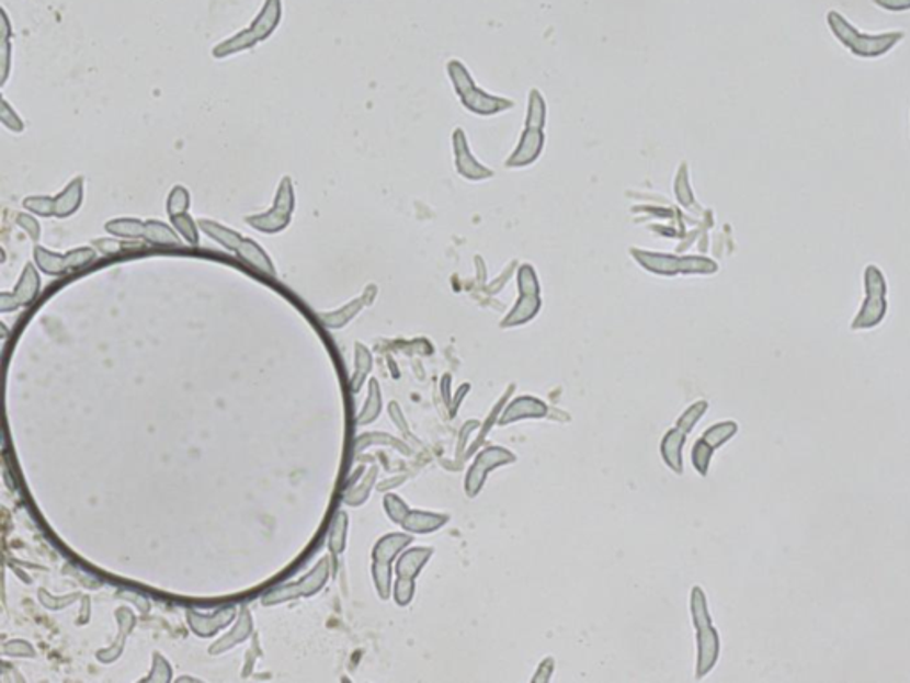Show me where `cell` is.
<instances>
[{
	"label": "cell",
	"mask_w": 910,
	"mask_h": 683,
	"mask_svg": "<svg viewBox=\"0 0 910 683\" xmlns=\"http://www.w3.org/2000/svg\"><path fill=\"white\" fill-rule=\"evenodd\" d=\"M827 25L831 29L832 36L858 59H877V57L886 56L897 47L898 43L906 39L903 31H889L883 34L861 33L840 11L834 10L827 13Z\"/></svg>",
	"instance_id": "obj_1"
},
{
	"label": "cell",
	"mask_w": 910,
	"mask_h": 683,
	"mask_svg": "<svg viewBox=\"0 0 910 683\" xmlns=\"http://www.w3.org/2000/svg\"><path fill=\"white\" fill-rule=\"evenodd\" d=\"M864 299L854 321L850 322L852 331L875 330L886 321L889 303H887V280L883 269L869 264L864 269Z\"/></svg>",
	"instance_id": "obj_2"
},
{
	"label": "cell",
	"mask_w": 910,
	"mask_h": 683,
	"mask_svg": "<svg viewBox=\"0 0 910 683\" xmlns=\"http://www.w3.org/2000/svg\"><path fill=\"white\" fill-rule=\"evenodd\" d=\"M82 198H84V179L79 177L54 198H48V196L25 198L24 207L29 213L39 214L43 217H68L77 213V208L82 205Z\"/></svg>",
	"instance_id": "obj_3"
},
{
	"label": "cell",
	"mask_w": 910,
	"mask_h": 683,
	"mask_svg": "<svg viewBox=\"0 0 910 683\" xmlns=\"http://www.w3.org/2000/svg\"><path fill=\"white\" fill-rule=\"evenodd\" d=\"M292 210H294V187H292L291 179H283L273 210L260 214V216L248 217L246 221L257 230L265 231V234H276L291 223Z\"/></svg>",
	"instance_id": "obj_4"
},
{
	"label": "cell",
	"mask_w": 910,
	"mask_h": 683,
	"mask_svg": "<svg viewBox=\"0 0 910 683\" xmlns=\"http://www.w3.org/2000/svg\"><path fill=\"white\" fill-rule=\"evenodd\" d=\"M514 459H516L514 454L509 453L505 448H486V451L477 457V462L474 463V467L469 468L468 477H466L465 488L468 497H475L479 493L489 471L493 470V468L500 467V465H508V463H512Z\"/></svg>",
	"instance_id": "obj_5"
},
{
	"label": "cell",
	"mask_w": 910,
	"mask_h": 683,
	"mask_svg": "<svg viewBox=\"0 0 910 683\" xmlns=\"http://www.w3.org/2000/svg\"><path fill=\"white\" fill-rule=\"evenodd\" d=\"M695 631H697V671H695V676L701 680L706 674L712 673V670L717 665L718 656H720V637H718L714 623L697 627Z\"/></svg>",
	"instance_id": "obj_6"
},
{
	"label": "cell",
	"mask_w": 910,
	"mask_h": 683,
	"mask_svg": "<svg viewBox=\"0 0 910 683\" xmlns=\"http://www.w3.org/2000/svg\"><path fill=\"white\" fill-rule=\"evenodd\" d=\"M34 257L38 262L39 267L48 274L66 273L70 267H79V265L88 264L94 259V251L88 248H80V250L70 251L68 255H54L50 251L36 248Z\"/></svg>",
	"instance_id": "obj_7"
},
{
	"label": "cell",
	"mask_w": 910,
	"mask_h": 683,
	"mask_svg": "<svg viewBox=\"0 0 910 683\" xmlns=\"http://www.w3.org/2000/svg\"><path fill=\"white\" fill-rule=\"evenodd\" d=\"M546 413H548V408L539 399H534V397H517L516 401L512 402L508 410L503 411L502 417L498 420V424H511V422H516V420L543 417Z\"/></svg>",
	"instance_id": "obj_8"
},
{
	"label": "cell",
	"mask_w": 910,
	"mask_h": 683,
	"mask_svg": "<svg viewBox=\"0 0 910 683\" xmlns=\"http://www.w3.org/2000/svg\"><path fill=\"white\" fill-rule=\"evenodd\" d=\"M685 433H681L680 429H672L669 433L666 434V439L662 440V457L663 462L669 465L671 470L676 471V474H681L683 471V456H681V451H683V445H685Z\"/></svg>",
	"instance_id": "obj_9"
},
{
	"label": "cell",
	"mask_w": 910,
	"mask_h": 683,
	"mask_svg": "<svg viewBox=\"0 0 910 683\" xmlns=\"http://www.w3.org/2000/svg\"><path fill=\"white\" fill-rule=\"evenodd\" d=\"M446 522H448V516H445V514L420 513V511H417V513H409L403 519V527L413 531V533H431V531L443 527Z\"/></svg>",
	"instance_id": "obj_10"
},
{
	"label": "cell",
	"mask_w": 910,
	"mask_h": 683,
	"mask_svg": "<svg viewBox=\"0 0 910 683\" xmlns=\"http://www.w3.org/2000/svg\"><path fill=\"white\" fill-rule=\"evenodd\" d=\"M432 556L431 548H414V550L403 554L402 559L397 566V571L402 579H414L420 573L423 565L429 561Z\"/></svg>",
	"instance_id": "obj_11"
},
{
	"label": "cell",
	"mask_w": 910,
	"mask_h": 683,
	"mask_svg": "<svg viewBox=\"0 0 910 683\" xmlns=\"http://www.w3.org/2000/svg\"><path fill=\"white\" fill-rule=\"evenodd\" d=\"M738 424L735 420H726V422H718L703 434L704 442L708 443L709 447L718 448L726 445L729 440L738 433Z\"/></svg>",
	"instance_id": "obj_12"
},
{
	"label": "cell",
	"mask_w": 910,
	"mask_h": 683,
	"mask_svg": "<svg viewBox=\"0 0 910 683\" xmlns=\"http://www.w3.org/2000/svg\"><path fill=\"white\" fill-rule=\"evenodd\" d=\"M105 230L113 236L127 237V239H145L146 223L139 219H116V221H109Z\"/></svg>",
	"instance_id": "obj_13"
},
{
	"label": "cell",
	"mask_w": 910,
	"mask_h": 683,
	"mask_svg": "<svg viewBox=\"0 0 910 683\" xmlns=\"http://www.w3.org/2000/svg\"><path fill=\"white\" fill-rule=\"evenodd\" d=\"M145 241L153 242V244H180V239L170 227H166L164 223L146 221Z\"/></svg>",
	"instance_id": "obj_14"
},
{
	"label": "cell",
	"mask_w": 910,
	"mask_h": 683,
	"mask_svg": "<svg viewBox=\"0 0 910 683\" xmlns=\"http://www.w3.org/2000/svg\"><path fill=\"white\" fill-rule=\"evenodd\" d=\"M714 451L715 448L709 447L708 443L704 442L703 439L695 443L694 448H692V465H694L695 470L699 471V476H708L709 463H712Z\"/></svg>",
	"instance_id": "obj_15"
},
{
	"label": "cell",
	"mask_w": 910,
	"mask_h": 683,
	"mask_svg": "<svg viewBox=\"0 0 910 683\" xmlns=\"http://www.w3.org/2000/svg\"><path fill=\"white\" fill-rule=\"evenodd\" d=\"M706 410H708V402L706 401L695 402V405L690 406L689 410L683 413V417L678 420V429H680L681 433L689 434L695 428V424L703 419Z\"/></svg>",
	"instance_id": "obj_16"
},
{
	"label": "cell",
	"mask_w": 910,
	"mask_h": 683,
	"mask_svg": "<svg viewBox=\"0 0 910 683\" xmlns=\"http://www.w3.org/2000/svg\"><path fill=\"white\" fill-rule=\"evenodd\" d=\"M409 542H411V537L402 536V534H395V536L383 539L379 547L380 561H390V559H394L395 554L402 550Z\"/></svg>",
	"instance_id": "obj_17"
},
{
	"label": "cell",
	"mask_w": 910,
	"mask_h": 683,
	"mask_svg": "<svg viewBox=\"0 0 910 683\" xmlns=\"http://www.w3.org/2000/svg\"><path fill=\"white\" fill-rule=\"evenodd\" d=\"M189 203H191V200H189L187 189L177 185L171 191L170 200H168V214L173 217L187 213Z\"/></svg>",
	"instance_id": "obj_18"
},
{
	"label": "cell",
	"mask_w": 910,
	"mask_h": 683,
	"mask_svg": "<svg viewBox=\"0 0 910 683\" xmlns=\"http://www.w3.org/2000/svg\"><path fill=\"white\" fill-rule=\"evenodd\" d=\"M171 223H173V227L185 237V241L191 242V244H196L197 242V228L196 223L193 221V217L189 216L187 213L179 214V216L170 217Z\"/></svg>",
	"instance_id": "obj_19"
},
{
	"label": "cell",
	"mask_w": 910,
	"mask_h": 683,
	"mask_svg": "<svg viewBox=\"0 0 910 683\" xmlns=\"http://www.w3.org/2000/svg\"><path fill=\"white\" fill-rule=\"evenodd\" d=\"M873 4L884 11L891 13H906L910 11V0H873Z\"/></svg>",
	"instance_id": "obj_20"
},
{
	"label": "cell",
	"mask_w": 910,
	"mask_h": 683,
	"mask_svg": "<svg viewBox=\"0 0 910 683\" xmlns=\"http://www.w3.org/2000/svg\"><path fill=\"white\" fill-rule=\"evenodd\" d=\"M413 579H402V577H400L399 582H397V602H399L400 605H406V603L411 602V599H413Z\"/></svg>",
	"instance_id": "obj_21"
},
{
	"label": "cell",
	"mask_w": 910,
	"mask_h": 683,
	"mask_svg": "<svg viewBox=\"0 0 910 683\" xmlns=\"http://www.w3.org/2000/svg\"><path fill=\"white\" fill-rule=\"evenodd\" d=\"M2 123L10 130H14V133H22L24 130V123L20 122L16 114L11 113L10 104L5 100L2 102Z\"/></svg>",
	"instance_id": "obj_22"
},
{
	"label": "cell",
	"mask_w": 910,
	"mask_h": 683,
	"mask_svg": "<svg viewBox=\"0 0 910 683\" xmlns=\"http://www.w3.org/2000/svg\"><path fill=\"white\" fill-rule=\"evenodd\" d=\"M16 223H19L20 228H24V230L27 231L29 236L33 237L34 241H38L42 230H39V225L36 219L27 216V214H20V216L16 217Z\"/></svg>",
	"instance_id": "obj_23"
},
{
	"label": "cell",
	"mask_w": 910,
	"mask_h": 683,
	"mask_svg": "<svg viewBox=\"0 0 910 683\" xmlns=\"http://www.w3.org/2000/svg\"><path fill=\"white\" fill-rule=\"evenodd\" d=\"M551 671H554V659L543 660L539 673L535 674L532 680H534V682H548L549 676H551Z\"/></svg>",
	"instance_id": "obj_24"
}]
</instances>
